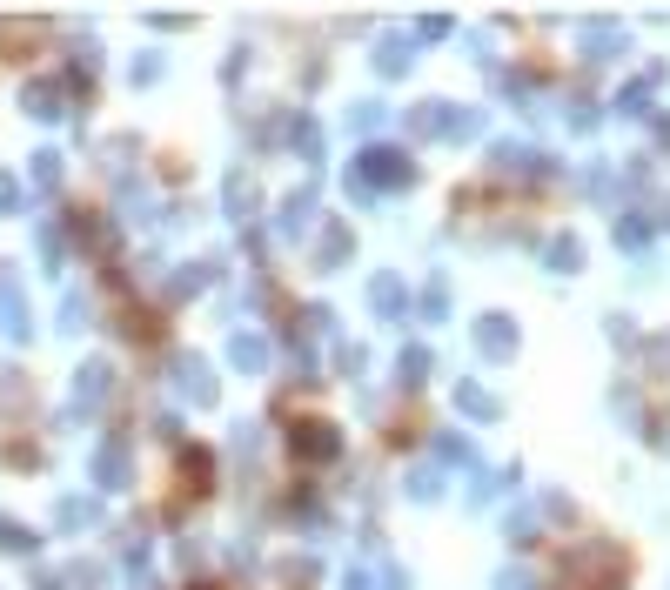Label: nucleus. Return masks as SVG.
I'll return each instance as SVG.
<instances>
[{
    "instance_id": "nucleus-1",
    "label": "nucleus",
    "mask_w": 670,
    "mask_h": 590,
    "mask_svg": "<svg viewBox=\"0 0 670 590\" xmlns=\"http://www.w3.org/2000/svg\"><path fill=\"white\" fill-rule=\"evenodd\" d=\"M476 342H483V356H510V349H516V329L503 316H490L483 329H476Z\"/></svg>"
},
{
    "instance_id": "nucleus-2",
    "label": "nucleus",
    "mask_w": 670,
    "mask_h": 590,
    "mask_svg": "<svg viewBox=\"0 0 670 590\" xmlns=\"http://www.w3.org/2000/svg\"><path fill=\"white\" fill-rule=\"evenodd\" d=\"M369 302H376L382 316H402V282H396V275H376V289H369Z\"/></svg>"
},
{
    "instance_id": "nucleus-3",
    "label": "nucleus",
    "mask_w": 670,
    "mask_h": 590,
    "mask_svg": "<svg viewBox=\"0 0 670 590\" xmlns=\"http://www.w3.org/2000/svg\"><path fill=\"white\" fill-rule=\"evenodd\" d=\"M94 470H101V483H108V490H114V483H128V477H121V470H128V456H121V443H108Z\"/></svg>"
},
{
    "instance_id": "nucleus-4",
    "label": "nucleus",
    "mask_w": 670,
    "mask_h": 590,
    "mask_svg": "<svg viewBox=\"0 0 670 590\" xmlns=\"http://www.w3.org/2000/svg\"><path fill=\"white\" fill-rule=\"evenodd\" d=\"M456 403H463L469 416H496V403H490V396H483L476 383H463V389H456Z\"/></svg>"
},
{
    "instance_id": "nucleus-5",
    "label": "nucleus",
    "mask_w": 670,
    "mask_h": 590,
    "mask_svg": "<svg viewBox=\"0 0 670 590\" xmlns=\"http://www.w3.org/2000/svg\"><path fill=\"white\" fill-rule=\"evenodd\" d=\"M577 262H583V249L570 242V235H563V242H550V269H577Z\"/></svg>"
},
{
    "instance_id": "nucleus-6",
    "label": "nucleus",
    "mask_w": 670,
    "mask_h": 590,
    "mask_svg": "<svg viewBox=\"0 0 670 590\" xmlns=\"http://www.w3.org/2000/svg\"><path fill=\"white\" fill-rule=\"evenodd\" d=\"M235 363H242V369H262V342H255V336H235Z\"/></svg>"
},
{
    "instance_id": "nucleus-7",
    "label": "nucleus",
    "mask_w": 670,
    "mask_h": 590,
    "mask_svg": "<svg viewBox=\"0 0 670 590\" xmlns=\"http://www.w3.org/2000/svg\"><path fill=\"white\" fill-rule=\"evenodd\" d=\"M644 235H650V228L637 222V215H630V222H617V242H624V249H637V242H644Z\"/></svg>"
},
{
    "instance_id": "nucleus-8",
    "label": "nucleus",
    "mask_w": 670,
    "mask_h": 590,
    "mask_svg": "<svg viewBox=\"0 0 670 590\" xmlns=\"http://www.w3.org/2000/svg\"><path fill=\"white\" fill-rule=\"evenodd\" d=\"M14 195H21V188H14V175H0V215L14 208Z\"/></svg>"
},
{
    "instance_id": "nucleus-9",
    "label": "nucleus",
    "mask_w": 670,
    "mask_h": 590,
    "mask_svg": "<svg viewBox=\"0 0 670 590\" xmlns=\"http://www.w3.org/2000/svg\"><path fill=\"white\" fill-rule=\"evenodd\" d=\"M503 590H530V577H503Z\"/></svg>"
}]
</instances>
